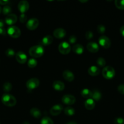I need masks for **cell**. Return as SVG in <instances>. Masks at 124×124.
<instances>
[{
	"label": "cell",
	"instance_id": "1",
	"mask_svg": "<svg viewBox=\"0 0 124 124\" xmlns=\"http://www.w3.org/2000/svg\"><path fill=\"white\" fill-rule=\"evenodd\" d=\"M1 101L4 105L7 107H13L17 104L15 98L12 94L5 93L1 97Z\"/></svg>",
	"mask_w": 124,
	"mask_h": 124
},
{
	"label": "cell",
	"instance_id": "2",
	"mask_svg": "<svg viewBox=\"0 0 124 124\" xmlns=\"http://www.w3.org/2000/svg\"><path fill=\"white\" fill-rule=\"evenodd\" d=\"M44 52L43 47L40 45L33 46L29 50V54L33 58H40L44 54Z\"/></svg>",
	"mask_w": 124,
	"mask_h": 124
},
{
	"label": "cell",
	"instance_id": "3",
	"mask_svg": "<svg viewBox=\"0 0 124 124\" xmlns=\"http://www.w3.org/2000/svg\"><path fill=\"white\" fill-rule=\"evenodd\" d=\"M115 71L114 68L111 66H106L102 70V75L106 79H111L115 76Z\"/></svg>",
	"mask_w": 124,
	"mask_h": 124
},
{
	"label": "cell",
	"instance_id": "4",
	"mask_svg": "<svg viewBox=\"0 0 124 124\" xmlns=\"http://www.w3.org/2000/svg\"><path fill=\"white\" fill-rule=\"evenodd\" d=\"M7 33L13 38H18L21 35V30L16 26H10L7 29Z\"/></svg>",
	"mask_w": 124,
	"mask_h": 124
},
{
	"label": "cell",
	"instance_id": "5",
	"mask_svg": "<svg viewBox=\"0 0 124 124\" xmlns=\"http://www.w3.org/2000/svg\"><path fill=\"white\" fill-rule=\"evenodd\" d=\"M40 85V81L36 78H32L28 80L26 82V87L29 90H32L38 87Z\"/></svg>",
	"mask_w": 124,
	"mask_h": 124
},
{
	"label": "cell",
	"instance_id": "6",
	"mask_svg": "<svg viewBox=\"0 0 124 124\" xmlns=\"http://www.w3.org/2000/svg\"><path fill=\"white\" fill-rule=\"evenodd\" d=\"M71 47L70 44L65 41L61 42L58 46V50L63 54H68L71 52Z\"/></svg>",
	"mask_w": 124,
	"mask_h": 124
},
{
	"label": "cell",
	"instance_id": "7",
	"mask_svg": "<svg viewBox=\"0 0 124 124\" xmlns=\"http://www.w3.org/2000/svg\"><path fill=\"white\" fill-rule=\"evenodd\" d=\"M98 43H99L100 46H101L104 48H108L111 44V42L109 38L104 36V35L100 36L98 38Z\"/></svg>",
	"mask_w": 124,
	"mask_h": 124
},
{
	"label": "cell",
	"instance_id": "8",
	"mask_svg": "<svg viewBox=\"0 0 124 124\" xmlns=\"http://www.w3.org/2000/svg\"><path fill=\"white\" fill-rule=\"evenodd\" d=\"M39 25V21L36 18H30L26 23V27L30 30H35Z\"/></svg>",
	"mask_w": 124,
	"mask_h": 124
},
{
	"label": "cell",
	"instance_id": "9",
	"mask_svg": "<svg viewBox=\"0 0 124 124\" xmlns=\"http://www.w3.org/2000/svg\"><path fill=\"white\" fill-rule=\"evenodd\" d=\"M75 101L76 99L75 97L71 94H65L62 98V102L66 105H72L75 102Z\"/></svg>",
	"mask_w": 124,
	"mask_h": 124
},
{
	"label": "cell",
	"instance_id": "10",
	"mask_svg": "<svg viewBox=\"0 0 124 124\" xmlns=\"http://www.w3.org/2000/svg\"><path fill=\"white\" fill-rule=\"evenodd\" d=\"M15 58L18 62L19 64H24L27 61V56L25 53L23 52H18L16 53Z\"/></svg>",
	"mask_w": 124,
	"mask_h": 124
},
{
	"label": "cell",
	"instance_id": "11",
	"mask_svg": "<svg viewBox=\"0 0 124 124\" xmlns=\"http://www.w3.org/2000/svg\"><path fill=\"white\" fill-rule=\"evenodd\" d=\"M18 8L21 13H24L29 10V3L27 1H21L18 4Z\"/></svg>",
	"mask_w": 124,
	"mask_h": 124
},
{
	"label": "cell",
	"instance_id": "12",
	"mask_svg": "<svg viewBox=\"0 0 124 124\" xmlns=\"http://www.w3.org/2000/svg\"><path fill=\"white\" fill-rule=\"evenodd\" d=\"M17 16L15 14H10L8 15L7 16H6V18H5V23L9 25H12L13 24H14L15 23H17Z\"/></svg>",
	"mask_w": 124,
	"mask_h": 124
},
{
	"label": "cell",
	"instance_id": "13",
	"mask_svg": "<svg viewBox=\"0 0 124 124\" xmlns=\"http://www.w3.org/2000/svg\"><path fill=\"white\" fill-rule=\"evenodd\" d=\"M63 110V106L60 104H57V105H55L52 107L50 110V113H51V115L52 116H57V115H60L61 112Z\"/></svg>",
	"mask_w": 124,
	"mask_h": 124
},
{
	"label": "cell",
	"instance_id": "14",
	"mask_svg": "<svg viewBox=\"0 0 124 124\" xmlns=\"http://www.w3.org/2000/svg\"><path fill=\"white\" fill-rule=\"evenodd\" d=\"M66 31L63 28H58L53 31V35L56 38L62 39L66 36Z\"/></svg>",
	"mask_w": 124,
	"mask_h": 124
},
{
	"label": "cell",
	"instance_id": "15",
	"mask_svg": "<svg viewBox=\"0 0 124 124\" xmlns=\"http://www.w3.org/2000/svg\"><path fill=\"white\" fill-rule=\"evenodd\" d=\"M86 48L89 52H91V53H96L99 50V46L96 42H89L86 45Z\"/></svg>",
	"mask_w": 124,
	"mask_h": 124
},
{
	"label": "cell",
	"instance_id": "16",
	"mask_svg": "<svg viewBox=\"0 0 124 124\" xmlns=\"http://www.w3.org/2000/svg\"><path fill=\"white\" fill-rule=\"evenodd\" d=\"M63 77L66 81L72 82L74 79V75L72 71L69 70H64L63 72Z\"/></svg>",
	"mask_w": 124,
	"mask_h": 124
},
{
	"label": "cell",
	"instance_id": "17",
	"mask_svg": "<svg viewBox=\"0 0 124 124\" xmlns=\"http://www.w3.org/2000/svg\"><path fill=\"white\" fill-rule=\"evenodd\" d=\"M88 73L92 76H97L100 73V70L98 67L96 66V65H92L88 69Z\"/></svg>",
	"mask_w": 124,
	"mask_h": 124
},
{
	"label": "cell",
	"instance_id": "18",
	"mask_svg": "<svg viewBox=\"0 0 124 124\" xmlns=\"http://www.w3.org/2000/svg\"><path fill=\"white\" fill-rule=\"evenodd\" d=\"M52 87L57 91H62L64 89V84L60 81H55L52 84Z\"/></svg>",
	"mask_w": 124,
	"mask_h": 124
},
{
	"label": "cell",
	"instance_id": "19",
	"mask_svg": "<svg viewBox=\"0 0 124 124\" xmlns=\"http://www.w3.org/2000/svg\"><path fill=\"white\" fill-rule=\"evenodd\" d=\"M95 106H96V103H95V101L92 98L86 99V101L85 102V107L87 110H92V109L94 108Z\"/></svg>",
	"mask_w": 124,
	"mask_h": 124
},
{
	"label": "cell",
	"instance_id": "20",
	"mask_svg": "<svg viewBox=\"0 0 124 124\" xmlns=\"http://www.w3.org/2000/svg\"><path fill=\"white\" fill-rule=\"evenodd\" d=\"M72 50L75 54H81L84 52V48L83 46L80 44H76L72 47Z\"/></svg>",
	"mask_w": 124,
	"mask_h": 124
},
{
	"label": "cell",
	"instance_id": "21",
	"mask_svg": "<svg viewBox=\"0 0 124 124\" xmlns=\"http://www.w3.org/2000/svg\"><path fill=\"white\" fill-rule=\"evenodd\" d=\"M52 42H53V38L51 35H47L44 36L41 40V43L43 46H45L51 44Z\"/></svg>",
	"mask_w": 124,
	"mask_h": 124
},
{
	"label": "cell",
	"instance_id": "22",
	"mask_svg": "<svg viewBox=\"0 0 124 124\" xmlns=\"http://www.w3.org/2000/svg\"><path fill=\"white\" fill-rule=\"evenodd\" d=\"M30 113L35 118H40L41 116V112L37 108H32L30 110Z\"/></svg>",
	"mask_w": 124,
	"mask_h": 124
},
{
	"label": "cell",
	"instance_id": "23",
	"mask_svg": "<svg viewBox=\"0 0 124 124\" xmlns=\"http://www.w3.org/2000/svg\"><path fill=\"white\" fill-rule=\"evenodd\" d=\"M81 95L83 98L90 99L92 98V92L87 88H84L81 91Z\"/></svg>",
	"mask_w": 124,
	"mask_h": 124
},
{
	"label": "cell",
	"instance_id": "24",
	"mask_svg": "<svg viewBox=\"0 0 124 124\" xmlns=\"http://www.w3.org/2000/svg\"><path fill=\"white\" fill-rule=\"evenodd\" d=\"M92 98L94 101H98L102 98V93L98 90H94L92 92Z\"/></svg>",
	"mask_w": 124,
	"mask_h": 124
},
{
	"label": "cell",
	"instance_id": "25",
	"mask_svg": "<svg viewBox=\"0 0 124 124\" xmlns=\"http://www.w3.org/2000/svg\"><path fill=\"white\" fill-rule=\"evenodd\" d=\"M64 114L68 116H72L75 114V110L71 107H67L64 109Z\"/></svg>",
	"mask_w": 124,
	"mask_h": 124
},
{
	"label": "cell",
	"instance_id": "26",
	"mask_svg": "<svg viewBox=\"0 0 124 124\" xmlns=\"http://www.w3.org/2000/svg\"><path fill=\"white\" fill-rule=\"evenodd\" d=\"M37 65V61L35 59V58H30L28 60L27 62V65L29 68H33L35 67Z\"/></svg>",
	"mask_w": 124,
	"mask_h": 124
},
{
	"label": "cell",
	"instance_id": "27",
	"mask_svg": "<svg viewBox=\"0 0 124 124\" xmlns=\"http://www.w3.org/2000/svg\"><path fill=\"white\" fill-rule=\"evenodd\" d=\"M114 3L117 8L120 10L124 9V0H115Z\"/></svg>",
	"mask_w": 124,
	"mask_h": 124
},
{
	"label": "cell",
	"instance_id": "28",
	"mask_svg": "<svg viewBox=\"0 0 124 124\" xmlns=\"http://www.w3.org/2000/svg\"><path fill=\"white\" fill-rule=\"evenodd\" d=\"M12 88V85L9 82H6L3 85V90L5 92L7 93V92H10Z\"/></svg>",
	"mask_w": 124,
	"mask_h": 124
},
{
	"label": "cell",
	"instance_id": "29",
	"mask_svg": "<svg viewBox=\"0 0 124 124\" xmlns=\"http://www.w3.org/2000/svg\"><path fill=\"white\" fill-rule=\"evenodd\" d=\"M11 12H12V8L8 5H6L3 7V8H2V12L4 15L7 16L8 15L10 14Z\"/></svg>",
	"mask_w": 124,
	"mask_h": 124
},
{
	"label": "cell",
	"instance_id": "30",
	"mask_svg": "<svg viewBox=\"0 0 124 124\" xmlns=\"http://www.w3.org/2000/svg\"><path fill=\"white\" fill-rule=\"evenodd\" d=\"M96 62H97V65L99 67H103L106 65L105 59L103 58H102V57L97 58V59L96 60Z\"/></svg>",
	"mask_w": 124,
	"mask_h": 124
},
{
	"label": "cell",
	"instance_id": "31",
	"mask_svg": "<svg viewBox=\"0 0 124 124\" xmlns=\"http://www.w3.org/2000/svg\"><path fill=\"white\" fill-rule=\"evenodd\" d=\"M41 124H53V122L50 117L46 116L41 119Z\"/></svg>",
	"mask_w": 124,
	"mask_h": 124
},
{
	"label": "cell",
	"instance_id": "32",
	"mask_svg": "<svg viewBox=\"0 0 124 124\" xmlns=\"http://www.w3.org/2000/svg\"><path fill=\"white\" fill-rule=\"evenodd\" d=\"M5 53H6V55L7 57H9V58H12V57H13L16 54L15 51L11 48H7L6 50Z\"/></svg>",
	"mask_w": 124,
	"mask_h": 124
},
{
	"label": "cell",
	"instance_id": "33",
	"mask_svg": "<svg viewBox=\"0 0 124 124\" xmlns=\"http://www.w3.org/2000/svg\"><path fill=\"white\" fill-rule=\"evenodd\" d=\"M97 31L98 33L103 34L106 31V28L102 24H99L97 27Z\"/></svg>",
	"mask_w": 124,
	"mask_h": 124
},
{
	"label": "cell",
	"instance_id": "34",
	"mask_svg": "<svg viewBox=\"0 0 124 124\" xmlns=\"http://www.w3.org/2000/svg\"><path fill=\"white\" fill-rule=\"evenodd\" d=\"M93 33L91 31H86V33H85V38L87 40H91L93 38Z\"/></svg>",
	"mask_w": 124,
	"mask_h": 124
},
{
	"label": "cell",
	"instance_id": "35",
	"mask_svg": "<svg viewBox=\"0 0 124 124\" xmlns=\"http://www.w3.org/2000/svg\"><path fill=\"white\" fill-rule=\"evenodd\" d=\"M114 124H124V119L122 117H117L114 120Z\"/></svg>",
	"mask_w": 124,
	"mask_h": 124
},
{
	"label": "cell",
	"instance_id": "36",
	"mask_svg": "<svg viewBox=\"0 0 124 124\" xmlns=\"http://www.w3.org/2000/svg\"><path fill=\"white\" fill-rule=\"evenodd\" d=\"M27 19V17L24 13H21L19 16V21L21 23H24Z\"/></svg>",
	"mask_w": 124,
	"mask_h": 124
},
{
	"label": "cell",
	"instance_id": "37",
	"mask_svg": "<svg viewBox=\"0 0 124 124\" xmlns=\"http://www.w3.org/2000/svg\"><path fill=\"white\" fill-rule=\"evenodd\" d=\"M77 41V37L75 35H71L69 38V42L70 44H75Z\"/></svg>",
	"mask_w": 124,
	"mask_h": 124
},
{
	"label": "cell",
	"instance_id": "38",
	"mask_svg": "<svg viewBox=\"0 0 124 124\" xmlns=\"http://www.w3.org/2000/svg\"><path fill=\"white\" fill-rule=\"evenodd\" d=\"M117 90L120 94H124V84L119 85L117 87Z\"/></svg>",
	"mask_w": 124,
	"mask_h": 124
},
{
	"label": "cell",
	"instance_id": "39",
	"mask_svg": "<svg viewBox=\"0 0 124 124\" xmlns=\"http://www.w3.org/2000/svg\"><path fill=\"white\" fill-rule=\"evenodd\" d=\"M6 34V30L4 27L0 28V35H5Z\"/></svg>",
	"mask_w": 124,
	"mask_h": 124
},
{
	"label": "cell",
	"instance_id": "40",
	"mask_svg": "<svg viewBox=\"0 0 124 124\" xmlns=\"http://www.w3.org/2000/svg\"><path fill=\"white\" fill-rule=\"evenodd\" d=\"M8 2L7 0H0V5H7Z\"/></svg>",
	"mask_w": 124,
	"mask_h": 124
},
{
	"label": "cell",
	"instance_id": "41",
	"mask_svg": "<svg viewBox=\"0 0 124 124\" xmlns=\"http://www.w3.org/2000/svg\"><path fill=\"white\" fill-rule=\"evenodd\" d=\"M120 33L122 35V36L124 37V25H122V26L120 27Z\"/></svg>",
	"mask_w": 124,
	"mask_h": 124
},
{
	"label": "cell",
	"instance_id": "42",
	"mask_svg": "<svg viewBox=\"0 0 124 124\" xmlns=\"http://www.w3.org/2000/svg\"><path fill=\"white\" fill-rule=\"evenodd\" d=\"M4 21L2 19H0V28L4 27Z\"/></svg>",
	"mask_w": 124,
	"mask_h": 124
},
{
	"label": "cell",
	"instance_id": "43",
	"mask_svg": "<svg viewBox=\"0 0 124 124\" xmlns=\"http://www.w3.org/2000/svg\"><path fill=\"white\" fill-rule=\"evenodd\" d=\"M66 124H77L75 122H74V121H71V122H68Z\"/></svg>",
	"mask_w": 124,
	"mask_h": 124
},
{
	"label": "cell",
	"instance_id": "44",
	"mask_svg": "<svg viewBox=\"0 0 124 124\" xmlns=\"http://www.w3.org/2000/svg\"><path fill=\"white\" fill-rule=\"evenodd\" d=\"M23 124H29V123L28 122H23Z\"/></svg>",
	"mask_w": 124,
	"mask_h": 124
},
{
	"label": "cell",
	"instance_id": "45",
	"mask_svg": "<svg viewBox=\"0 0 124 124\" xmlns=\"http://www.w3.org/2000/svg\"><path fill=\"white\" fill-rule=\"evenodd\" d=\"M80 2H88V1H80Z\"/></svg>",
	"mask_w": 124,
	"mask_h": 124
},
{
	"label": "cell",
	"instance_id": "46",
	"mask_svg": "<svg viewBox=\"0 0 124 124\" xmlns=\"http://www.w3.org/2000/svg\"><path fill=\"white\" fill-rule=\"evenodd\" d=\"M1 12H2V8H1V7L0 6V13H1Z\"/></svg>",
	"mask_w": 124,
	"mask_h": 124
}]
</instances>
